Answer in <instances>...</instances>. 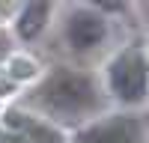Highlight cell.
<instances>
[{
	"mask_svg": "<svg viewBox=\"0 0 149 143\" xmlns=\"http://www.w3.org/2000/svg\"><path fill=\"white\" fill-rule=\"evenodd\" d=\"M33 101L45 113L63 119V122H78V119L90 116L102 99H98V87L93 78L72 69H60L36 90Z\"/></svg>",
	"mask_w": 149,
	"mask_h": 143,
	"instance_id": "cell-1",
	"label": "cell"
},
{
	"mask_svg": "<svg viewBox=\"0 0 149 143\" xmlns=\"http://www.w3.org/2000/svg\"><path fill=\"white\" fill-rule=\"evenodd\" d=\"M110 92L125 104H137L149 95V60L143 48H125L107 69Z\"/></svg>",
	"mask_w": 149,
	"mask_h": 143,
	"instance_id": "cell-2",
	"label": "cell"
},
{
	"mask_svg": "<svg viewBox=\"0 0 149 143\" xmlns=\"http://www.w3.org/2000/svg\"><path fill=\"white\" fill-rule=\"evenodd\" d=\"M78 143H143V125L137 116H107L81 128Z\"/></svg>",
	"mask_w": 149,
	"mask_h": 143,
	"instance_id": "cell-3",
	"label": "cell"
},
{
	"mask_svg": "<svg viewBox=\"0 0 149 143\" xmlns=\"http://www.w3.org/2000/svg\"><path fill=\"white\" fill-rule=\"evenodd\" d=\"M107 36V24L102 15H95L93 9H78L72 12L69 21H66V39L72 48L78 51H90V48L102 45Z\"/></svg>",
	"mask_w": 149,
	"mask_h": 143,
	"instance_id": "cell-4",
	"label": "cell"
},
{
	"mask_svg": "<svg viewBox=\"0 0 149 143\" xmlns=\"http://www.w3.org/2000/svg\"><path fill=\"white\" fill-rule=\"evenodd\" d=\"M6 122L15 128V134H21L24 140H30V143H63V134H60L54 125H48V122H42V119L30 116V113L12 110L6 116Z\"/></svg>",
	"mask_w": 149,
	"mask_h": 143,
	"instance_id": "cell-5",
	"label": "cell"
},
{
	"mask_svg": "<svg viewBox=\"0 0 149 143\" xmlns=\"http://www.w3.org/2000/svg\"><path fill=\"white\" fill-rule=\"evenodd\" d=\"M48 18H51V6L48 3H27L21 9V18H18V36L21 39L39 36L42 27L48 24Z\"/></svg>",
	"mask_w": 149,
	"mask_h": 143,
	"instance_id": "cell-6",
	"label": "cell"
},
{
	"mask_svg": "<svg viewBox=\"0 0 149 143\" xmlns=\"http://www.w3.org/2000/svg\"><path fill=\"white\" fill-rule=\"evenodd\" d=\"M0 143H30V140H24L15 131H6V134H0Z\"/></svg>",
	"mask_w": 149,
	"mask_h": 143,
	"instance_id": "cell-7",
	"label": "cell"
},
{
	"mask_svg": "<svg viewBox=\"0 0 149 143\" xmlns=\"http://www.w3.org/2000/svg\"><path fill=\"white\" fill-rule=\"evenodd\" d=\"M6 51H9V39H6V33L0 30V60L6 57Z\"/></svg>",
	"mask_w": 149,
	"mask_h": 143,
	"instance_id": "cell-8",
	"label": "cell"
}]
</instances>
